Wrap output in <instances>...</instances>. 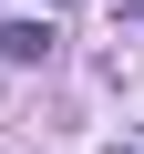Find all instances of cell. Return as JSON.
<instances>
[{
	"label": "cell",
	"mask_w": 144,
	"mask_h": 154,
	"mask_svg": "<svg viewBox=\"0 0 144 154\" xmlns=\"http://www.w3.org/2000/svg\"><path fill=\"white\" fill-rule=\"evenodd\" d=\"M41 11H52V0H41Z\"/></svg>",
	"instance_id": "cell-4"
},
{
	"label": "cell",
	"mask_w": 144,
	"mask_h": 154,
	"mask_svg": "<svg viewBox=\"0 0 144 154\" xmlns=\"http://www.w3.org/2000/svg\"><path fill=\"white\" fill-rule=\"evenodd\" d=\"M0 51L11 62H52V11H21L11 31H0Z\"/></svg>",
	"instance_id": "cell-1"
},
{
	"label": "cell",
	"mask_w": 144,
	"mask_h": 154,
	"mask_svg": "<svg viewBox=\"0 0 144 154\" xmlns=\"http://www.w3.org/2000/svg\"><path fill=\"white\" fill-rule=\"evenodd\" d=\"M124 21H134V31H144V0H124Z\"/></svg>",
	"instance_id": "cell-2"
},
{
	"label": "cell",
	"mask_w": 144,
	"mask_h": 154,
	"mask_svg": "<svg viewBox=\"0 0 144 154\" xmlns=\"http://www.w3.org/2000/svg\"><path fill=\"white\" fill-rule=\"evenodd\" d=\"M113 154H144V134H134V144H113Z\"/></svg>",
	"instance_id": "cell-3"
}]
</instances>
